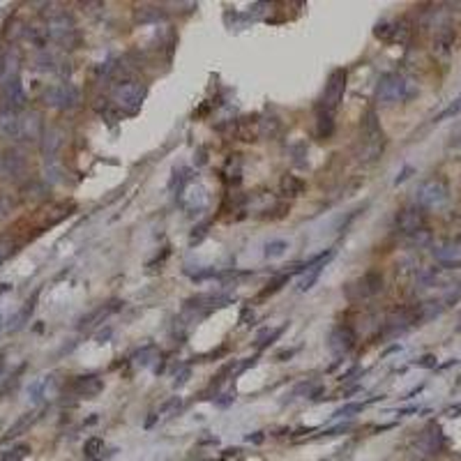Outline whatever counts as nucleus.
<instances>
[{
    "label": "nucleus",
    "instance_id": "1",
    "mask_svg": "<svg viewBox=\"0 0 461 461\" xmlns=\"http://www.w3.org/2000/svg\"><path fill=\"white\" fill-rule=\"evenodd\" d=\"M383 148H385V134L381 129V122L376 118V111H367L360 125V148L358 159L365 164H372L381 157Z\"/></svg>",
    "mask_w": 461,
    "mask_h": 461
},
{
    "label": "nucleus",
    "instance_id": "2",
    "mask_svg": "<svg viewBox=\"0 0 461 461\" xmlns=\"http://www.w3.org/2000/svg\"><path fill=\"white\" fill-rule=\"evenodd\" d=\"M415 95V86L413 81H408L404 74L390 72L383 74L379 81V88H376V102L379 104H397V102H406Z\"/></svg>",
    "mask_w": 461,
    "mask_h": 461
},
{
    "label": "nucleus",
    "instance_id": "3",
    "mask_svg": "<svg viewBox=\"0 0 461 461\" xmlns=\"http://www.w3.org/2000/svg\"><path fill=\"white\" fill-rule=\"evenodd\" d=\"M47 32L49 42L63 49H74L79 44V30H76L72 14H67V12H54L47 19Z\"/></svg>",
    "mask_w": 461,
    "mask_h": 461
},
{
    "label": "nucleus",
    "instance_id": "4",
    "mask_svg": "<svg viewBox=\"0 0 461 461\" xmlns=\"http://www.w3.org/2000/svg\"><path fill=\"white\" fill-rule=\"evenodd\" d=\"M146 95H148L146 83L139 79H122L118 81V86L113 88L115 106H120L122 111H127L129 115L141 111V106H144L146 102Z\"/></svg>",
    "mask_w": 461,
    "mask_h": 461
},
{
    "label": "nucleus",
    "instance_id": "5",
    "mask_svg": "<svg viewBox=\"0 0 461 461\" xmlns=\"http://www.w3.org/2000/svg\"><path fill=\"white\" fill-rule=\"evenodd\" d=\"M42 102L49 109H58V111H72L81 104V90L74 83H56V86L44 88Z\"/></svg>",
    "mask_w": 461,
    "mask_h": 461
},
{
    "label": "nucleus",
    "instance_id": "6",
    "mask_svg": "<svg viewBox=\"0 0 461 461\" xmlns=\"http://www.w3.org/2000/svg\"><path fill=\"white\" fill-rule=\"evenodd\" d=\"M346 79H348V72L344 67L335 69V72L328 76L326 90H323L321 100H318V106H316L318 111H326L330 115L337 113L339 104L344 102V93H346Z\"/></svg>",
    "mask_w": 461,
    "mask_h": 461
},
{
    "label": "nucleus",
    "instance_id": "7",
    "mask_svg": "<svg viewBox=\"0 0 461 461\" xmlns=\"http://www.w3.org/2000/svg\"><path fill=\"white\" fill-rule=\"evenodd\" d=\"M0 102H3V109L14 113H21L28 104V95L23 90L21 76H10V79L0 81Z\"/></svg>",
    "mask_w": 461,
    "mask_h": 461
},
{
    "label": "nucleus",
    "instance_id": "8",
    "mask_svg": "<svg viewBox=\"0 0 461 461\" xmlns=\"http://www.w3.org/2000/svg\"><path fill=\"white\" fill-rule=\"evenodd\" d=\"M383 291V275L381 272H367V275H362L358 282L348 284L346 289H344V293L350 302H358V300H367V297H374L379 295Z\"/></svg>",
    "mask_w": 461,
    "mask_h": 461
},
{
    "label": "nucleus",
    "instance_id": "9",
    "mask_svg": "<svg viewBox=\"0 0 461 461\" xmlns=\"http://www.w3.org/2000/svg\"><path fill=\"white\" fill-rule=\"evenodd\" d=\"M450 199V190L443 178H429L418 187V201L422 207H440Z\"/></svg>",
    "mask_w": 461,
    "mask_h": 461
},
{
    "label": "nucleus",
    "instance_id": "10",
    "mask_svg": "<svg viewBox=\"0 0 461 461\" xmlns=\"http://www.w3.org/2000/svg\"><path fill=\"white\" fill-rule=\"evenodd\" d=\"M28 173V159L21 150H8L0 157V175L5 180H12V183H21Z\"/></svg>",
    "mask_w": 461,
    "mask_h": 461
},
{
    "label": "nucleus",
    "instance_id": "11",
    "mask_svg": "<svg viewBox=\"0 0 461 461\" xmlns=\"http://www.w3.org/2000/svg\"><path fill=\"white\" fill-rule=\"evenodd\" d=\"M355 341H358V337H355V330L350 326H335L330 330V337H328V346L333 350V355L337 358H341V355H346L353 350Z\"/></svg>",
    "mask_w": 461,
    "mask_h": 461
},
{
    "label": "nucleus",
    "instance_id": "12",
    "mask_svg": "<svg viewBox=\"0 0 461 461\" xmlns=\"http://www.w3.org/2000/svg\"><path fill=\"white\" fill-rule=\"evenodd\" d=\"M19 120H21V141H25V144H37V141H42L44 120L40 111H23L19 115Z\"/></svg>",
    "mask_w": 461,
    "mask_h": 461
},
{
    "label": "nucleus",
    "instance_id": "13",
    "mask_svg": "<svg viewBox=\"0 0 461 461\" xmlns=\"http://www.w3.org/2000/svg\"><path fill=\"white\" fill-rule=\"evenodd\" d=\"M397 229L406 236H418L425 231V212L422 207H404L397 215Z\"/></svg>",
    "mask_w": 461,
    "mask_h": 461
},
{
    "label": "nucleus",
    "instance_id": "14",
    "mask_svg": "<svg viewBox=\"0 0 461 461\" xmlns=\"http://www.w3.org/2000/svg\"><path fill=\"white\" fill-rule=\"evenodd\" d=\"M69 392L74 394V397H97V394L104 390V381L100 379V376L95 374H86V376H76V379L69 383L67 385Z\"/></svg>",
    "mask_w": 461,
    "mask_h": 461
},
{
    "label": "nucleus",
    "instance_id": "15",
    "mask_svg": "<svg viewBox=\"0 0 461 461\" xmlns=\"http://www.w3.org/2000/svg\"><path fill=\"white\" fill-rule=\"evenodd\" d=\"M19 115L21 113L8 111V109L0 111V134H3L5 139L21 141V120H19Z\"/></svg>",
    "mask_w": 461,
    "mask_h": 461
},
{
    "label": "nucleus",
    "instance_id": "16",
    "mask_svg": "<svg viewBox=\"0 0 461 461\" xmlns=\"http://www.w3.org/2000/svg\"><path fill=\"white\" fill-rule=\"evenodd\" d=\"M420 321V311L418 309H411V307H401V309H394L392 314L387 316V328L390 330H406L411 328L413 323Z\"/></svg>",
    "mask_w": 461,
    "mask_h": 461
},
{
    "label": "nucleus",
    "instance_id": "17",
    "mask_svg": "<svg viewBox=\"0 0 461 461\" xmlns=\"http://www.w3.org/2000/svg\"><path fill=\"white\" fill-rule=\"evenodd\" d=\"M418 450L420 452H425V454H436L438 450H440V445H443V436H440V429L436 425H431V427H427L425 431L420 434V438H418Z\"/></svg>",
    "mask_w": 461,
    "mask_h": 461
},
{
    "label": "nucleus",
    "instance_id": "18",
    "mask_svg": "<svg viewBox=\"0 0 461 461\" xmlns=\"http://www.w3.org/2000/svg\"><path fill=\"white\" fill-rule=\"evenodd\" d=\"M454 37H457V30H454L452 23L438 25L436 37H434V49H436L438 54H450V49L454 44Z\"/></svg>",
    "mask_w": 461,
    "mask_h": 461
},
{
    "label": "nucleus",
    "instance_id": "19",
    "mask_svg": "<svg viewBox=\"0 0 461 461\" xmlns=\"http://www.w3.org/2000/svg\"><path fill=\"white\" fill-rule=\"evenodd\" d=\"M23 40H28L32 47L44 51L47 49V44H49L47 25H23Z\"/></svg>",
    "mask_w": 461,
    "mask_h": 461
},
{
    "label": "nucleus",
    "instance_id": "20",
    "mask_svg": "<svg viewBox=\"0 0 461 461\" xmlns=\"http://www.w3.org/2000/svg\"><path fill=\"white\" fill-rule=\"evenodd\" d=\"M134 19L139 23H159L166 19V12L161 8H155V5H139L134 10Z\"/></svg>",
    "mask_w": 461,
    "mask_h": 461
},
{
    "label": "nucleus",
    "instance_id": "21",
    "mask_svg": "<svg viewBox=\"0 0 461 461\" xmlns=\"http://www.w3.org/2000/svg\"><path fill=\"white\" fill-rule=\"evenodd\" d=\"M207 205V199H205V190L203 187H190V192L185 194V207L190 212H196L199 215V210H203V207Z\"/></svg>",
    "mask_w": 461,
    "mask_h": 461
},
{
    "label": "nucleus",
    "instance_id": "22",
    "mask_svg": "<svg viewBox=\"0 0 461 461\" xmlns=\"http://www.w3.org/2000/svg\"><path fill=\"white\" fill-rule=\"evenodd\" d=\"M279 190H282V196L286 199H295L300 196V194L304 192V180L297 178V175H284L282 178V185H279Z\"/></svg>",
    "mask_w": 461,
    "mask_h": 461
},
{
    "label": "nucleus",
    "instance_id": "23",
    "mask_svg": "<svg viewBox=\"0 0 461 461\" xmlns=\"http://www.w3.org/2000/svg\"><path fill=\"white\" fill-rule=\"evenodd\" d=\"M60 136H63L60 129H49V132L42 136V153H44V157H47V159L56 157L58 148H60V144H63Z\"/></svg>",
    "mask_w": 461,
    "mask_h": 461
},
{
    "label": "nucleus",
    "instance_id": "24",
    "mask_svg": "<svg viewBox=\"0 0 461 461\" xmlns=\"http://www.w3.org/2000/svg\"><path fill=\"white\" fill-rule=\"evenodd\" d=\"M316 132L321 139H330V136L335 134V115L316 109Z\"/></svg>",
    "mask_w": 461,
    "mask_h": 461
},
{
    "label": "nucleus",
    "instance_id": "25",
    "mask_svg": "<svg viewBox=\"0 0 461 461\" xmlns=\"http://www.w3.org/2000/svg\"><path fill=\"white\" fill-rule=\"evenodd\" d=\"M54 383H56V376H44V379L32 383L30 390H28L32 401H40L44 397H49V392H51V387H54Z\"/></svg>",
    "mask_w": 461,
    "mask_h": 461
},
{
    "label": "nucleus",
    "instance_id": "26",
    "mask_svg": "<svg viewBox=\"0 0 461 461\" xmlns=\"http://www.w3.org/2000/svg\"><path fill=\"white\" fill-rule=\"evenodd\" d=\"M155 360H159V348L155 344H148V346H144L134 355V362L139 367H150Z\"/></svg>",
    "mask_w": 461,
    "mask_h": 461
},
{
    "label": "nucleus",
    "instance_id": "27",
    "mask_svg": "<svg viewBox=\"0 0 461 461\" xmlns=\"http://www.w3.org/2000/svg\"><path fill=\"white\" fill-rule=\"evenodd\" d=\"M326 263L328 261H321L318 265H314V268L307 270V275L300 279V286H297V289H300V293H307V291L314 289V284L318 282V277H321V272H323V268H326Z\"/></svg>",
    "mask_w": 461,
    "mask_h": 461
},
{
    "label": "nucleus",
    "instance_id": "28",
    "mask_svg": "<svg viewBox=\"0 0 461 461\" xmlns=\"http://www.w3.org/2000/svg\"><path fill=\"white\" fill-rule=\"evenodd\" d=\"M35 422V413H25V415H21L14 425L10 427V431L5 434V440H12V438H16V436H21V434L28 429V427Z\"/></svg>",
    "mask_w": 461,
    "mask_h": 461
},
{
    "label": "nucleus",
    "instance_id": "29",
    "mask_svg": "<svg viewBox=\"0 0 461 461\" xmlns=\"http://www.w3.org/2000/svg\"><path fill=\"white\" fill-rule=\"evenodd\" d=\"M289 251V240L284 238H277V240H270V243H265V258H282L284 254Z\"/></svg>",
    "mask_w": 461,
    "mask_h": 461
},
{
    "label": "nucleus",
    "instance_id": "30",
    "mask_svg": "<svg viewBox=\"0 0 461 461\" xmlns=\"http://www.w3.org/2000/svg\"><path fill=\"white\" fill-rule=\"evenodd\" d=\"M279 134V120L272 115V118H261L258 120V136L261 139H272V136Z\"/></svg>",
    "mask_w": 461,
    "mask_h": 461
},
{
    "label": "nucleus",
    "instance_id": "31",
    "mask_svg": "<svg viewBox=\"0 0 461 461\" xmlns=\"http://www.w3.org/2000/svg\"><path fill=\"white\" fill-rule=\"evenodd\" d=\"M284 330H286V326H279V328H275V330H263V333L258 335V339H256V348H258V350H263L265 346L275 344V339H277V337H282Z\"/></svg>",
    "mask_w": 461,
    "mask_h": 461
},
{
    "label": "nucleus",
    "instance_id": "32",
    "mask_svg": "<svg viewBox=\"0 0 461 461\" xmlns=\"http://www.w3.org/2000/svg\"><path fill=\"white\" fill-rule=\"evenodd\" d=\"M28 454H30V445L19 443L14 447H10L8 452H3V459H0V461H23L25 457H28Z\"/></svg>",
    "mask_w": 461,
    "mask_h": 461
},
{
    "label": "nucleus",
    "instance_id": "33",
    "mask_svg": "<svg viewBox=\"0 0 461 461\" xmlns=\"http://www.w3.org/2000/svg\"><path fill=\"white\" fill-rule=\"evenodd\" d=\"M291 275H293V272H284V275L275 277V279H272V282L268 284V286H265V289L261 291V293H258V297H268V295H272V293H277V291L282 289L284 284H289Z\"/></svg>",
    "mask_w": 461,
    "mask_h": 461
},
{
    "label": "nucleus",
    "instance_id": "34",
    "mask_svg": "<svg viewBox=\"0 0 461 461\" xmlns=\"http://www.w3.org/2000/svg\"><path fill=\"white\" fill-rule=\"evenodd\" d=\"M365 406H367V404H358V401H355V404H344L341 408H337V411L333 413V418H335V420L353 418V415H358V413L365 411Z\"/></svg>",
    "mask_w": 461,
    "mask_h": 461
},
{
    "label": "nucleus",
    "instance_id": "35",
    "mask_svg": "<svg viewBox=\"0 0 461 461\" xmlns=\"http://www.w3.org/2000/svg\"><path fill=\"white\" fill-rule=\"evenodd\" d=\"M83 452H86V457L97 459L100 457V452H104V440L102 438H88L86 445H83Z\"/></svg>",
    "mask_w": 461,
    "mask_h": 461
},
{
    "label": "nucleus",
    "instance_id": "36",
    "mask_svg": "<svg viewBox=\"0 0 461 461\" xmlns=\"http://www.w3.org/2000/svg\"><path fill=\"white\" fill-rule=\"evenodd\" d=\"M14 251H16V245L12 243L10 238H0V263H3L5 258H10Z\"/></svg>",
    "mask_w": 461,
    "mask_h": 461
},
{
    "label": "nucleus",
    "instance_id": "37",
    "mask_svg": "<svg viewBox=\"0 0 461 461\" xmlns=\"http://www.w3.org/2000/svg\"><path fill=\"white\" fill-rule=\"evenodd\" d=\"M392 30H394L392 23H379L374 28V35L379 37V40H392Z\"/></svg>",
    "mask_w": 461,
    "mask_h": 461
},
{
    "label": "nucleus",
    "instance_id": "38",
    "mask_svg": "<svg viewBox=\"0 0 461 461\" xmlns=\"http://www.w3.org/2000/svg\"><path fill=\"white\" fill-rule=\"evenodd\" d=\"M190 376H192V367L190 365H183V367H180V374L175 376V381H173V387L180 390L187 381H190Z\"/></svg>",
    "mask_w": 461,
    "mask_h": 461
},
{
    "label": "nucleus",
    "instance_id": "39",
    "mask_svg": "<svg viewBox=\"0 0 461 461\" xmlns=\"http://www.w3.org/2000/svg\"><path fill=\"white\" fill-rule=\"evenodd\" d=\"M12 207H14V199H12L10 194L0 192V217L10 215V212H12Z\"/></svg>",
    "mask_w": 461,
    "mask_h": 461
},
{
    "label": "nucleus",
    "instance_id": "40",
    "mask_svg": "<svg viewBox=\"0 0 461 461\" xmlns=\"http://www.w3.org/2000/svg\"><path fill=\"white\" fill-rule=\"evenodd\" d=\"M350 429V422H344V425H337V427H333V429H326L321 434V436H337V434H344V431H348Z\"/></svg>",
    "mask_w": 461,
    "mask_h": 461
},
{
    "label": "nucleus",
    "instance_id": "41",
    "mask_svg": "<svg viewBox=\"0 0 461 461\" xmlns=\"http://www.w3.org/2000/svg\"><path fill=\"white\" fill-rule=\"evenodd\" d=\"M207 233V224H201L199 229H194V233H192V243H199L201 238H203Z\"/></svg>",
    "mask_w": 461,
    "mask_h": 461
},
{
    "label": "nucleus",
    "instance_id": "42",
    "mask_svg": "<svg viewBox=\"0 0 461 461\" xmlns=\"http://www.w3.org/2000/svg\"><path fill=\"white\" fill-rule=\"evenodd\" d=\"M5 65H8V49L0 47V81L5 76Z\"/></svg>",
    "mask_w": 461,
    "mask_h": 461
},
{
    "label": "nucleus",
    "instance_id": "43",
    "mask_svg": "<svg viewBox=\"0 0 461 461\" xmlns=\"http://www.w3.org/2000/svg\"><path fill=\"white\" fill-rule=\"evenodd\" d=\"M215 404H217V406H222V408H226L229 404H233V394H222V399H215Z\"/></svg>",
    "mask_w": 461,
    "mask_h": 461
},
{
    "label": "nucleus",
    "instance_id": "44",
    "mask_svg": "<svg viewBox=\"0 0 461 461\" xmlns=\"http://www.w3.org/2000/svg\"><path fill=\"white\" fill-rule=\"evenodd\" d=\"M293 355H295V348H289V350H282V353H277V360L284 362L286 358H293Z\"/></svg>",
    "mask_w": 461,
    "mask_h": 461
},
{
    "label": "nucleus",
    "instance_id": "45",
    "mask_svg": "<svg viewBox=\"0 0 461 461\" xmlns=\"http://www.w3.org/2000/svg\"><path fill=\"white\" fill-rule=\"evenodd\" d=\"M263 431H256V434H249V436H247V440H249V443H263Z\"/></svg>",
    "mask_w": 461,
    "mask_h": 461
},
{
    "label": "nucleus",
    "instance_id": "46",
    "mask_svg": "<svg viewBox=\"0 0 461 461\" xmlns=\"http://www.w3.org/2000/svg\"><path fill=\"white\" fill-rule=\"evenodd\" d=\"M420 365H422V367H431V365H434V358H431V355H427V358H422Z\"/></svg>",
    "mask_w": 461,
    "mask_h": 461
},
{
    "label": "nucleus",
    "instance_id": "47",
    "mask_svg": "<svg viewBox=\"0 0 461 461\" xmlns=\"http://www.w3.org/2000/svg\"><path fill=\"white\" fill-rule=\"evenodd\" d=\"M10 291H12V284H8V282L0 284V295H3V293H10Z\"/></svg>",
    "mask_w": 461,
    "mask_h": 461
},
{
    "label": "nucleus",
    "instance_id": "48",
    "mask_svg": "<svg viewBox=\"0 0 461 461\" xmlns=\"http://www.w3.org/2000/svg\"><path fill=\"white\" fill-rule=\"evenodd\" d=\"M0 372H3V362H0Z\"/></svg>",
    "mask_w": 461,
    "mask_h": 461
},
{
    "label": "nucleus",
    "instance_id": "49",
    "mask_svg": "<svg viewBox=\"0 0 461 461\" xmlns=\"http://www.w3.org/2000/svg\"><path fill=\"white\" fill-rule=\"evenodd\" d=\"M0 330H3V323H0Z\"/></svg>",
    "mask_w": 461,
    "mask_h": 461
}]
</instances>
